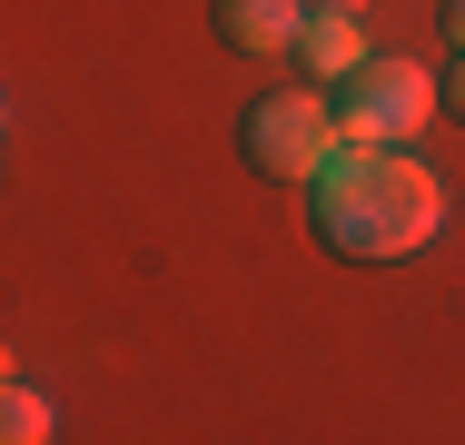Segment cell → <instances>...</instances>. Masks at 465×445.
<instances>
[{
    "mask_svg": "<svg viewBox=\"0 0 465 445\" xmlns=\"http://www.w3.org/2000/svg\"><path fill=\"white\" fill-rule=\"evenodd\" d=\"M307 208H317V238L337 258H406L436 238L446 218V188L416 169L406 149H376V139H337V159L307 178Z\"/></svg>",
    "mask_w": 465,
    "mask_h": 445,
    "instance_id": "1",
    "label": "cell"
},
{
    "mask_svg": "<svg viewBox=\"0 0 465 445\" xmlns=\"http://www.w3.org/2000/svg\"><path fill=\"white\" fill-rule=\"evenodd\" d=\"M337 89H268L258 109H248V129H238V149H248V169L258 178H287V188H307V178L337 159Z\"/></svg>",
    "mask_w": 465,
    "mask_h": 445,
    "instance_id": "2",
    "label": "cell"
},
{
    "mask_svg": "<svg viewBox=\"0 0 465 445\" xmlns=\"http://www.w3.org/2000/svg\"><path fill=\"white\" fill-rule=\"evenodd\" d=\"M0 436H10V445H40V436H50V406H40L30 386H10V396H0Z\"/></svg>",
    "mask_w": 465,
    "mask_h": 445,
    "instance_id": "6",
    "label": "cell"
},
{
    "mask_svg": "<svg viewBox=\"0 0 465 445\" xmlns=\"http://www.w3.org/2000/svg\"><path fill=\"white\" fill-rule=\"evenodd\" d=\"M297 60H307L317 80L337 89L357 60H367V30H357V10H307V30H297Z\"/></svg>",
    "mask_w": 465,
    "mask_h": 445,
    "instance_id": "4",
    "label": "cell"
},
{
    "mask_svg": "<svg viewBox=\"0 0 465 445\" xmlns=\"http://www.w3.org/2000/svg\"><path fill=\"white\" fill-rule=\"evenodd\" d=\"M446 99H456V119H465V50H456V89H446Z\"/></svg>",
    "mask_w": 465,
    "mask_h": 445,
    "instance_id": "8",
    "label": "cell"
},
{
    "mask_svg": "<svg viewBox=\"0 0 465 445\" xmlns=\"http://www.w3.org/2000/svg\"><path fill=\"white\" fill-rule=\"evenodd\" d=\"M307 10H367V0H307Z\"/></svg>",
    "mask_w": 465,
    "mask_h": 445,
    "instance_id": "9",
    "label": "cell"
},
{
    "mask_svg": "<svg viewBox=\"0 0 465 445\" xmlns=\"http://www.w3.org/2000/svg\"><path fill=\"white\" fill-rule=\"evenodd\" d=\"M436 30H446V40L465 50V0H446V10H436Z\"/></svg>",
    "mask_w": 465,
    "mask_h": 445,
    "instance_id": "7",
    "label": "cell"
},
{
    "mask_svg": "<svg viewBox=\"0 0 465 445\" xmlns=\"http://www.w3.org/2000/svg\"><path fill=\"white\" fill-rule=\"evenodd\" d=\"M218 30H228L238 50H297L307 0H218Z\"/></svg>",
    "mask_w": 465,
    "mask_h": 445,
    "instance_id": "5",
    "label": "cell"
},
{
    "mask_svg": "<svg viewBox=\"0 0 465 445\" xmlns=\"http://www.w3.org/2000/svg\"><path fill=\"white\" fill-rule=\"evenodd\" d=\"M436 99H446V89H436L426 60H376L367 50V60L337 80V129H347V139H376V149H406V139L436 119Z\"/></svg>",
    "mask_w": 465,
    "mask_h": 445,
    "instance_id": "3",
    "label": "cell"
}]
</instances>
